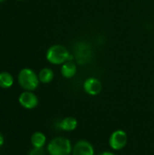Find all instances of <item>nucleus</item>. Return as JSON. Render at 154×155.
I'll return each mask as SVG.
<instances>
[{"label":"nucleus","mask_w":154,"mask_h":155,"mask_svg":"<svg viewBox=\"0 0 154 155\" xmlns=\"http://www.w3.org/2000/svg\"><path fill=\"white\" fill-rule=\"evenodd\" d=\"M77 125H78V122L76 118L72 116L64 117L59 123V128L64 132H73L77 128Z\"/></svg>","instance_id":"nucleus-9"},{"label":"nucleus","mask_w":154,"mask_h":155,"mask_svg":"<svg viewBox=\"0 0 154 155\" xmlns=\"http://www.w3.org/2000/svg\"><path fill=\"white\" fill-rule=\"evenodd\" d=\"M19 85L25 91H34L39 85L38 75L30 68L22 69L17 76Z\"/></svg>","instance_id":"nucleus-3"},{"label":"nucleus","mask_w":154,"mask_h":155,"mask_svg":"<svg viewBox=\"0 0 154 155\" xmlns=\"http://www.w3.org/2000/svg\"><path fill=\"white\" fill-rule=\"evenodd\" d=\"M49 155H71L73 145L69 139L65 137H55L47 145Z\"/></svg>","instance_id":"nucleus-2"},{"label":"nucleus","mask_w":154,"mask_h":155,"mask_svg":"<svg viewBox=\"0 0 154 155\" xmlns=\"http://www.w3.org/2000/svg\"><path fill=\"white\" fill-rule=\"evenodd\" d=\"M77 71L76 65L72 61H67L63 64L61 68V74L64 78H72L75 75Z\"/></svg>","instance_id":"nucleus-10"},{"label":"nucleus","mask_w":154,"mask_h":155,"mask_svg":"<svg viewBox=\"0 0 154 155\" xmlns=\"http://www.w3.org/2000/svg\"><path fill=\"white\" fill-rule=\"evenodd\" d=\"M84 92L92 96L98 95L103 90V84L100 80L95 77L87 78L84 83Z\"/></svg>","instance_id":"nucleus-8"},{"label":"nucleus","mask_w":154,"mask_h":155,"mask_svg":"<svg viewBox=\"0 0 154 155\" xmlns=\"http://www.w3.org/2000/svg\"><path fill=\"white\" fill-rule=\"evenodd\" d=\"M4 143H5V138H4L3 134L0 133V148L4 145Z\"/></svg>","instance_id":"nucleus-16"},{"label":"nucleus","mask_w":154,"mask_h":155,"mask_svg":"<svg viewBox=\"0 0 154 155\" xmlns=\"http://www.w3.org/2000/svg\"><path fill=\"white\" fill-rule=\"evenodd\" d=\"M46 60L53 64H63L67 61L73 60V55L61 45H54L48 48L45 54Z\"/></svg>","instance_id":"nucleus-1"},{"label":"nucleus","mask_w":154,"mask_h":155,"mask_svg":"<svg viewBox=\"0 0 154 155\" xmlns=\"http://www.w3.org/2000/svg\"><path fill=\"white\" fill-rule=\"evenodd\" d=\"M72 155H95L93 145L87 140H79L73 146Z\"/></svg>","instance_id":"nucleus-7"},{"label":"nucleus","mask_w":154,"mask_h":155,"mask_svg":"<svg viewBox=\"0 0 154 155\" xmlns=\"http://www.w3.org/2000/svg\"><path fill=\"white\" fill-rule=\"evenodd\" d=\"M46 143V136L42 132H35L31 136V144L34 148H43Z\"/></svg>","instance_id":"nucleus-11"},{"label":"nucleus","mask_w":154,"mask_h":155,"mask_svg":"<svg viewBox=\"0 0 154 155\" xmlns=\"http://www.w3.org/2000/svg\"><path fill=\"white\" fill-rule=\"evenodd\" d=\"M98 155H116V154H115V153H113V152H110V151H104V152L100 153Z\"/></svg>","instance_id":"nucleus-15"},{"label":"nucleus","mask_w":154,"mask_h":155,"mask_svg":"<svg viewBox=\"0 0 154 155\" xmlns=\"http://www.w3.org/2000/svg\"><path fill=\"white\" fill-rule=\"evenodd\" d=\"M18 102L22 107H24L27 110L34 109L38 105V98L34 93H32V91L23 92L19 95Z\"/></svg>","instance_id":"nucleus-6"},{"label":"nucleus","mask_w":154,"mask_h":155,"mask_svg":"<svg viewBox=\"0 0 154 155\" xmlns=\"http://www.w3.org/2000/svg\"><path fill=\"white\" fill-rule=\"evenodd\" d=\"M14 84V78L8 72L0 73V87L4 89L10 88Z\"/></svg>","instance_id":"nucleus-13"},{"label":"nucleus","mask_w":154,"mask_h":155,"mask_svg":"<svg viewBox=\"0 0 154 155\" xmlns=\"http://www.w3.org/2000/svg\"><path fill=\"white\" fill-rule=\"evenodd\" d=\"M92 48L90 45L84 42H80L75 45V57L80 64H85L92 59Z\"/></svg>","instance_id":"nucleus-5"},{"label":"nucleus","mask_w":154,"mask_h":155,"mask_svg":"<svg viewBox=\"0 0 154 155\" xmlns=\"http://www.w3.org/2000/svg\"><path fill=\"white\" fill-rule=\"evenodd\" d=\"M18 1H22V0H18Z\"/></svg>","instance_id":"nucleus-18"},{"label":"nucleus","mask_w":154,"mask_h":155,"mask_svg":"<svg viewBox=\"0 0 154 155\" xmlns=\"http://www.w3.org/2000/svg\"><path fill=\"white\" fill-rule=\"evenodd\" d=\"M28 155H45V152L43 148H34L30 151Z\"/></svg>","instance_id":"nucleus-14"},{"label":"nucleus","mask_w":154,"mask_h":155,"mask_svg":"<svg viewBox=\"0 0 154 155\" xmlns=\"http://www.w3.org/2000/svg\"><path fill=\"white\" fill-rule=\"evenodd\" d=\"M5 0H0V3H2V2H4Z\"/></svg>","instance_id":"nucleus-17"},{"label":"nucleus","mask_w":154,"mask_h":155,"mask_svg":"<svg viewBox=\"0 0 154 155\" xmlns=\"http://www.w3.org/2000/svg\"><path fill=\"white\" fill-rule=\"evenodd\" d=\"M54 76V71L50 68H43L40 70L39 74H38V78L39 81L43 84H49L53 81Z\"/></svg>","instance_id":"nucleus-12"},{"label":"nucleus","mask_w":154,"mask_h":155,"mask_svg":"<svg viewBox=\"0 0 154 155\" xmlns=\"http://www.w3.org/2000/svg\"><path fill=\"white\" fill-rule=\"evenodd\" d=\"M127 142L128 136L126 132L123 130H116L113 132L109 137V145L113 151L123 150L126 146Z\"/></svg>","instance_id":"nucleus-4"}]
</instances>
